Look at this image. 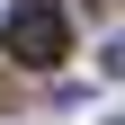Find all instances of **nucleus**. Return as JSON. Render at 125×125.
<instances>
[{
	"label": "nucleus",
	"mask_w": 125,
	"mask_h": 125,
	"mask_svg": "<svg viewBox=\"0 0 125 125\" xmlns=\"http://www.w3.org/2000/svg\"><path fill=\"white\" fill-rule=\"evenodd\" d=\"M9 54L27 72H54L72 54V27H62V0H9Z\"/></svg>",
	"instance_id": "f257e3e1"
},
{
	"label": "nucleus",
	"mask_w": 125,
	"mask_h": 125,
	"mask_svg": "<svg viewBox=\"0 0 125 125\" xmlns=\"http://www.w3.org/2000/svg\"><path fill=\"white\" fill-rule=\"evenodd\" d=\"M107 125H116V116H107Z\"/></svg>",
	"instance_id": "f03ea898"
}]
</instances>
